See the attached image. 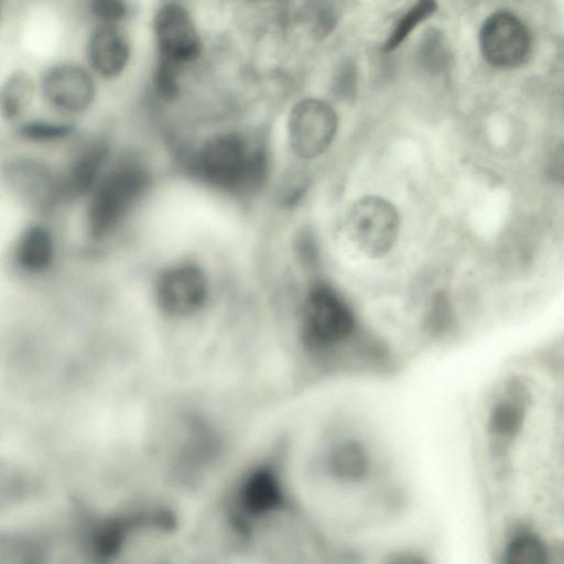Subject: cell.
<instances>
[{"mask_svg": "<svg viewBox=\"0 0 564 564\" xmlns=\"http://www.w3.org/2000/svg\"><path fill=\"white\" fill-rule=\"evenodd\" d=\"M20 134L36 142H47L64 139L73 132V127L66 123L33 120L20 128Z\"/></svg>", "mask_w": 564, "mask_h": 564, "instance_id": "22", "label": "cell"}, {"mask_svg": "<svg viewBox=\"0 0 564 564\" xmlns=\"http://www.w3.org/2000/svg\"><path fill=\"white\" fill-rule=\"evenodd\" d=\"M294 271L273 273V324L304 384L383 380L408 354L318 246L293 249Z\"/></svg>", "mask_w": 564, "mask_h": 564, "instance_id": "1", "label": "cell"}, {"mask_svg": "<svg viewBox=\"0 0 564 564\" xmlns=\"http://www.w3.org/2000/svg\"><path fill=\"white\" fill-rule=\"evenodd\" d=\"M32 78L24 72L13 73L3 84L0 106L3 119L8 121L21 117L32 101Z\"/></svg>", "mask_w": 564, "mask_h": 564, "instance_id": "18", "label": "cell"}, {"mask_svg": "<svg viewBox=\"0 0 564 564\" xmlns=\"http://www.w3.org/2000/svg\"><path fill=\"white\" fill-rule=\"evenodd\" d=\"M550 172L554 180L564 182V144L554 152L550 163Z\"/></svg>", "mask_w": 564, "mask_h": 564, "instance_id": "27", "label": "cell"}, {"mask_svg": "<svg viewBox=\"0 0 564 564\" xmlns=\"http://www.w3.org/2000/svg\"><path fill=\"white\" fill-rule=\"evenodd\" d=\"M7 178L19 196L36 207H45L61 194L59 183L48 170L31 160L12 163L7 170Z\"/></svg>", "mask_w": 564, "mask_h": 564, "instance_id": "14", "label": "cell"}, {"mask_svg": "<svg viewBox=\"0 0 564 564\" xmlns=\"http://www.w3.org/2000/svg\"><path fill=\"white\" fill-rule=\"evenodd\" d=\"M479 46L489 64L512 68L527 61L531 52V35L521 19L501 10L490 14L482 23Z\"/></svg>", "mask_w": 564, "mask_h": 564, "instance_id": "7", "label": "cell"}, {"mask_svg": "<svg viewBox=\"0 0 564 564\" xmlns=\"http://www.w3.org/2000/svg\"><path fill=\"white\" fill-rule=\"evenodd\" d=\"M419 61L429 69L436 70L446 63L447 51L443 36L435 30L427 31L419 45Z\"/></svg>", "mask_w": 564, "mask_h": 564, "instance_id": "21", "label": "cell"}, {"mask_svg": "<svg viewBox=\"0 0 564 564\" xmlns=\"http://www.w3.org/2000/svg\"><path fill=\"white\" fill-rule=\"evenodd\" d=\"M180 65L158 57L154 86L158 95L165 101H173L180 95Z\"/></svg>", "mask_w": 564, "mask_h": 564, "instance_id": "20", "label": "cell"}, {"mask_svg": "<svg viewBox=\"0 0 564 564\" xmlns=\"http://www.w3.org/2000/svg\"><path fill=\"white\" fill-rule=\"evenodd\" d=\"M312 426L308 464L323 482L344 490L371 485L387 465L379 422L354 406L329 409Z\"/></svg>", "mask_w": 564, "mask_h": 564, "instance_id": "2", "label": "cell"}, {"mask_svg": "<svg viewBox=\"0 0 564 564\" xmlns=\"http://www.w3.org/2000/svg\"><path fill=\"white\" fill-rule=\"evenodd\" d=\"M206 297V281L194 265H178L169 270L160 280L158 300L171 314L184 315L197 310Z\"/></svg>", "mask_w": 564, "mask_h": 564, "instance_id": "12", "label": "cell"}, {"mask_svg": "<svg viewBox=\"0 0 564 564\" xmlns=\"http://www.w3.org/2000/svg\"><path fill=\"white\" fill-rule=\"evenodd\" d=\"M150 183L145 169L123 163L111 170L93 191L88 206V228L101 237L113 230L144 194Z\"/></svg>", "mask_w": 564, "mask_h": 564, "instance_id": "6", "label": "cell"}, {"mask_svg": "<svg viewBox=\"0 0 564 564\" xmlns=\"http://www.w3.org/2000/svg\"><path fill=\"white\" fill-rule=\"evenodd\" d=\"M153 25L160 58L182 66L199 56V34L191 14L182 4L167 2L161 6Z\"/></svg>", "mask_w": 564, "mask_h": 564, "instance_id": "9", "label": "cell"}, {"mask_svg": "<svg viewBox=\"0 0 564 564\" xmlns=\"http://www.w3.org/2000/svg\"><path fill=\"white\" fill-rule=\"evenodd\" d=\"M337 126V115L327 102L313 98L297 102L288 126L294 153L303 159L321 155L332 144Z\"/></svg>", "mask_w": 564, "mask_h": 564, "instance_id": "8", "label": "cell"}, {"mask_svg": "<svg viewBox=\"0 0 564 564\" xmlns=\"http://www.w3.org/2000/svg\"><path fill=\"white\" fill-rule=\"evenodd\" d=\"M128 7L118 0H95L90 3L91 13L101 24H115L128 14Z\"/></svg>", "mask_w": 564, "mask_h": 564, "instance_id": "26", "label": "cell"}, {"mask_svg": "<svg viewBox=\"0 0 564 564\" xmlns=\"http://www.w3.org/2000/svg\"><path fill=\"white\" fill-rule=\"evenodd\" d=\"M501 564H549L544 541L531 529H514L502 550Z\"/></svg>", "mask_w": 564, "mask_h": 564, "instance_id": "16", "label": "cell"}, {"mask_svg": "<svg viewBox=\"0 0 564 564\" xmlns=\"http://www.w3.org/2000/svg\"><path fill=\"white\" fill-rule=\"evenodd\" d=\"M191 171L203 182L229 192H251L267 178L268 159L261 145L238 133L210 138L192 158Z\"/></svg>", "mask_w": 564, "mask_h": 564, "instance_id": "4", "label": "cell"}, {"mask_svg": "<svg viewBox=\"0 0 564 564\" xmlns=\"http://www.w3.org/2000/svg\"><path fill=\"white\" fill-rule=\"evenodd\" d=\"M291 436L280 435L271 448L239 478L234 495V510L241 527L252 530L281 518L291 509Z\"/></svg>", "mask_w": 564, "mask_h": 564, "instance_id": "3", "label": "cell"}, {"mask_svg": "<svg viewBox=\"0 0 564 564\" xmlns=\"http://www.w3.org/2000/svg\"><path fill=\"white\" fill-rule=\"evenodd\" d=\"M53 254V241L50 232L42 226H31L22 235L17 258L24 269L36 271L45 268Z\"/></svg>", "mask_w": 564, "mask_h": 564, "instance_id": "17", "label": "cell"}, {"mask_svg": "<svg viewBox=\"0 0 564 564\" xmlns=\"http://www.w3.org/2000/svg\"><path fill=\"white\" fill-rule=\"evenodd\" d=\"M400 225L399 212L392 203L378 196H365L348 208L341 236L356 261L378 265L393 253Z\"/></svg>", "mask_w": 564, "mask_h": 564, "instance_id": "5", "label": "cell"}, {"mask_svg": "<svg viewBox=\"0 0 564 564\" xmlns=\"http://www.w3.org/2000/svg\"><path fill=\"white\" fill-rule=\"evenodd\" d=\"M530 394L518 381L508 383L488 409L486 427L492 442L503 447L521 432L528 417Z\"/></svg>", "mask_w": 564, "mask_h": 564, "instance_id": "11", "label": "cell"}, {"mask_svg": "<svg viewBox=\"0 0 564 564\" xmlns=\"http://www.w3.org/2000/svg\"><path fill=\"white\" fill-rule=\"evenodd\" d=\"M378 564H434L431 557L417 546H398L382 555Z\"/></svg>", "mask_w": 564, "mask_h": 564, "instance_id": "24", "label": "cell"}, {"mask_svg": "<svg viewBox=\"0 0 564 564\" xmlns=\"http://www.w3.org/2000/svg\"><path fill=\"white\" fill-rule=\"evenodd\" d=\"M437 4L431 0L419 1L413 4L395 23L390 32L383 48L387 52L395 50L409 34L423 21L429 19L435 11Z\"/></svg>", "mask_w": 564, "mask_h": 564, "instance_id": "19", "label": "cell"}, {"mask_svg": "<svg viewBox=\"0 0 564 564\" xmlns=\"http://www.w3.org/2000/svg\"><path fill=\"white\" fill-rule=\"evenodd\" d=\"M338 14L329 3L317 4L312 17V34L316 40H322L332 33L337 23Z\"/></svg>", "mask_w": 564, "mask_h": 564, "instance_id": "25", "label": "cell"}, {"mask_svg": "<svg viewBox=\"0 0 564 564\" xmlns=\"http://www.w3.org/2000/svg\"><path fill=\"white\" fill-rule=\"evenodd\" d=\"M88 56L91 66L104 77L118 76L130 58V43L115 24H100L90 34Z\"/></svg>", "mask_w": 564, "mask_h": 564, "instance_id": "13", "label": "cell"}, {"mask_svg": "<svg viewBox=\"0 0 564 564\" xmlns=\"http://www.w3.org/2000/svg\"><path fill=\"white\" fill-rule=\"evenodd\" d=\"M108 156L107 145L95 143L89 145L70 165L62 182L61 194L77 197L94 191L99 183L102 166Z\"/></svg>", "mask_w": 564, "mask_h": 564, "instance_id": "15", "label": "cell"}, {"mask_svg": "<svg viewBox=\"0 0 564 564\" xmlns=\"http://www.w3.org/2000/svg\"><path fill=\"white\" fill-rule=\"evenodd\" d=\"M45 98L56 108L67 112H80L95 98V83L82 66L58 64L48 68L41 78Z\"/></svg>", "mask_w": 564, "mask_h": 564, "instance_id": "10", "label": "cell"}, {"mask_svg": "<svg viewBox=\"0 0 564 564\" xmlns=\"http://www.w3.org/2000/svg\"><path fill=\"white\" fill-rule=\"evenodd\" d=\"M357 78L356 64L350 59L341 62L333 76L332 88L334 94L344 100L354 98L357 91Z\"/></svg>", "mask_w": 564, "mask_h": 564, "instance_id": "23", "label": "cell"}]
</instances>
